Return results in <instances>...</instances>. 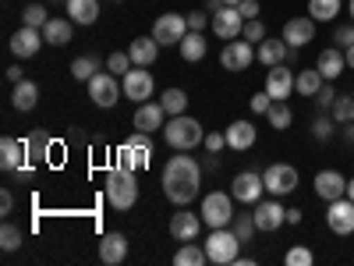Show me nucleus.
<instances>
[{
    "label": "nucleus",
    "mask_w": 354,
    "mask_h": 266,
    "mask_svg": "<svg viewBox=\"0 0 354 266\" xmlns=\"http://www.w3.org/2000/svg\"><path fill=\"white\" fill-rule=\"evenodd\" d=\"M230 231L238 234L241 242H252V238H255V231H259V224H255V217H252L248 210H241V213H234V220H230Z\"/></svg>",
    "instance_id": "37"
},
{
    "label": "nucleus",
    "mask_w": 354,
    "mask_h": 266,
    "mask_svg": "<svg viewBox=\"0 0 354 266\" xmlns=\"http://www.w3.org/2000/svg\"><path fill=\"white\" fill-rule=\"evenodd\" d=\"M71 36H75V21H71V18H50V21L43 25V39H46L50 46H68Z\"/></svg>",
    "instance_id": "26"
},
{
    "label": "nucleus",
    "mask_w": 354,
    "mask_h": 266,
    "mask_svg": "<svg viewBox=\"0 0 354 266\" xmlns=\"http://www.w3.org/2000/svg\"><path fill=\"white\" fill-rule=\"evenodd\" d=\"M21 160H25V142H18V139H11V135L0 139V170L11 174V170L21 167Z\"/></svg>",
    "instance_id": "27"
},
{
    "label": "nucleus",
    "mask_w": 354,
    "mask_h": 266,
    "mask_svg": "<svg viewBox=\"0 0 354 266\" xmlns=\"http://www.w3.org/2000/svg\"><path fill=\"white\" fill-rule=\"evenodd\" d=\"M163 142L170 145V150H177V153H192L195 145L205 142V132H202V125L195 121V117L177 114V117H170V121L163 125Z\"/></svg>",
    "instance_id": "2"
},
{
    "label": "nucleus",
    "mask_w": 354,
    "mask_h": 266,
    "mask_svg": "<svg viewBox=\"0 0 354 266\" xmlns=\"http://www.w3.org/2000/svg\"><path fill=\"white\" fill-rule=\"evenodd\" d=\"M61 4H68V0H61Z\"/></svg>",
    "instance_id": "60"
},
{
    "label": "nucleus",
    "mask_w": 354,
    "mask_h": 266,
    "mask_svg": "<svg viewBox=\"0 0 354 266\" xmlns=\"http://www.w3.org/2000/svg\"><path fill=\"white\" fill-rule=\"evenodd\" d=\"M8 78H11V82H21L25 75H21V68H8Z\"/></svg>",
    "instance_id": "55"
},
{
    "label": "nucleus",
    "mask_w": 354,
    "mask_h": 266,
    "mask_svg": "<svg viewBox=\"0 0 354 266\" xmlns=\"http://www.w3.org/2000/svg\"><path fill=\"white\" fill-rule=\"evenodd\" d=\"M340 0H308V15L315 18V21H333L337 15H340Z\"/></svg>",
    "instance_id": "38"
},
{
    "label": "nucleus",
    "mask_w": 354,
    "mask_h": 266,
    "mask_svg": "<svg viewBox=\"0 0 354 266\" xmlns=\"http://www.w3.org/2000/svg\"><path fill=\"white\" fill-rule=\"evenodd\" d=\"M223 4H227V8H238V4H241V0H223Z\"/></svg>",
    "instance_id": "58"
},
{
    "label": "nucleus",
    "mask_w": 354,
    "mask_h": 266,
    "mask_svg": "<svg viewBox=\"0 0 354 266\" xmlns=\"http://www.w3.org/2000/svg\"><path fill=\"white\" fill-rule=\"evenodd\" d=\"M128 53H131L135 68H149V64H156V57H160V43L153 36H138V39H131Z\"/></svg>",
    "instance_id": "23"
},
{
    "label": "nucleus",
    "mask_w": 354,
    "mask_h": 266,
    "mask_svg": "<svg viewBox=\"0 0 354 266\" xmlns=\"http://www.w3.org/2000/svg\"><path fill=\"white\" fill-rule=\"evenodd\" d=\"M266 192V181H262V174L259 170H241L238 177H234V185H230V195L245 202V206H255Z\"/></svg>",
    "instance_id": "10"
},
{
    "label": "nucleus",
    "mask_w": 354,
    "mask_h": 266,
    "mask_svg": "<svg viewBox=\"0 0 354 266\" xmlns=\"http://www.w3.org/2000/svg\"><path fill=\"white\" fill-rule=\"evenodd\" d=\"M205 150H209V153H220L223 150V145H227V132H209V135H205Z\"/></svg>",
    "instance_id": "50"
},
{
    "label": "nucleus",
    "mask_w": 354,
    "mask_h": 266,
    "mask_svg": "<svg viewBox=\"0 0 354 266\" xmlns=\"http://www.w3.org/2000/svg\"><path fill=\"white\" fill-rule=\"evenodd\" d=\"M163 117H167V110H163V103H149V100H145V103H138V110H135V128L138 132H160L163 128Z\"/></svg>",
    "instance_id": "20"
},
{
    "label": "nucleus",
    "mask_w": 354,
    "mask_h": 266,
    "mask_svg": "<svg viewBox=\"0 0 354 266\" xmlns=\"http://www.w3.org/2000/svg\"><path fill=\"white\" fill-rule=\"evenodd\" d=\"M202 213H192V210H177L170 217V234L177 242H195L198 238V227H202Z\"/></svg>",
    "instance_id": "17"
},
{
    "label": "nucleus",
    "mask_w": 354,
    "mask_h": 266,
    "mask_svg": "<svg viewBox=\"0 0 354 266\" xmlns=\"http://www.w3.org/2000/svg\"><path fill=\"white\" fill-rule=\"evenodd\" d=\"M43 43H46V39H43V28L21 25L18 33L11 36V53H15V57H21V61H25V57H36Z\"/></svg>",
    "instance_id": "14"
},
{
    "label": "nucleus",
    "mask_w": 354,
    "mask_h": 266,
    "mask_svg": "<svg viewBox=\"0 0 354 266\" xmlns=\"http://www.w3.org/2000/svg\"><path fill=\"white\" fill-rule=\"evenodd\" d=\"M209 256H205V245L198 249L195 242H181V249L174 252V266H205Z\"/></svg>",
    "instance_id": "32"
},
{
    "label": "nucleus",
    "mask_w": 354,
    "mask_h": 266,
    "mask_svg": "<svg viewBox=\"0 0 354 266\" xmlns=\"http://www.w3.org/2000/svg\"><path fill=\"white\" fill-rule=\"evenodd\" d=\"M36 103H39V85H36V82H28V78L15 82V93H11V107H15V110H32Z\"/></svg>",
    "instance_id": "30"
},
{
    "label": "nucleus",
    "mask_w": 354,
    "mask_h": 266,
    "mask_svg": "<svg viewBox=\"0 0 354 266\" xmlns=\"http://www.w3.org/2000/svg\"><path fill=\"white\" fill-rule=\"evenodd\" d=\"M287 224H301V210H294V206H290V210H287Z\"/></svg>",
    "instance_id": "54"
},
{
    "label": "nucleus",
    "mask_w": 354,
    "mask_h": 266,
    "mask_svg": "<svg viewBox=\"0 0 354 266\" xmlns=\"http://www.w3.org/2000/svg\"><path fill=\"white\" fill-rule=\"evenodd\" d=\"M266 121H270L277 132H287L294 125V110L287 107V100H273V107L266 110Z\"/></svg>",
    "instance_id": "33"
},
{
    "label": "nucleus",
    "mask_w": 354,
    "mask_h": 266,
    "mask_svg": "<svg viewBox=\"0 0 354 266\" xmlns=\"http://www.w3.org/2000/svg\"><path fill=\"white\" fill-rule=\"evenodd\" d=\"M234 195H227V192H209L202 199V220L209 224V227H230V220H234Z\"/></svg>",
    "instance_id": "5"
},
{
    "label": "nucleus",
    "mask_w": 354,
    "mask_h": 266,
    "mask_svg": "<svg viewBox=\"0 0 354 266\" xmlns=\"http://www.w3.org/2000/svg\"><path fill=\"white\" fill-rule=\"evenodd\" d=\"M96 71H100V57L96 53H82V57H75V61H71V75L78 82H88Z\"/></svg>",
    "instance_id": "35"
},
{
    "label": "nucleus",
    "mask_w": 354,
    "mask_h": 266,
    "mask_svg": "<svg viewBox=\"0 0 354 266\" xmlns=\"http://www.w3.org/2000/svg\"><path fill=\"white\" fill-rule=\"evenodd\" d=\"M252 61H255V50H252L248 39H230V43L220 50V64H223L227 71H245Z\"/></svg>",
    "instance_id": "12"
},
{
    "label": "nucleus",
    "mask_w": 354,
    "mask_h": 266,
    "mask_svg": "<svg viewBox=\"0 0 354 266\" xmlns=\"http://www.w3.org/2000/svg\"><path fill=\"white\" fill-rule=\"evenodd\" d=\"M100 259H103L106 266L124 263V259H128V238H124V234H117V231L103 234V238H100Z\"/></svg>",
    "instance_id": "21"
},
{
    "label": "nucleus",
    "mask_w": 354,
    "mask_h": 266,
    "mask_svg": "<svg viewBox=\"0 0 354 266\" xmlns=\"http://www.w3.org/2000/svg\"><path fill=\"white\" fill-rule=\"evenodd\" d=\"M21 227H15V224H4L0 227V245H4V252H15V249H21Z\"/></svg>",
    "instance_id": "43"
},
{
    "label": "nucleus",
    "mask_w": 354,
    "mask_h": 266,
    "mask_svg": "<svg viewBox=\"0 0 354 266\" xmlns=\"http://www.w3.org/2000/svg\"><path fill=\"white\" fill-rule=\"evenodd\" d=\"M326 224L333 234H340V238H347V234H354V202L347 195L333 199L330 210H326Z\"/></svg>",
    "instance_id": "11"
},
{
    "label": "nucleus",
    "mask_w": 354,
    "mask_h": 266,
    "mask_svg": "<svg viewBox=\"0 0 354 266\" xmlns=\"http://www.w3.org/2000/svg\"><path fill=\"white\" fill-rule=\"evenodd\" d=\"M333 46H340V50L354 46V21H351V25H340V28H337V33H333Z\"/></svg>",
    "instance_id": "48"
},
{
    "label": "nucleus",
    "mask_w": 354,
    "mask_h": 266,
    "mask_svg": "<svg viewBox=\"0 0 354 266\" xmlns=\"http://www.w3.org/2000/svg\"><path fill=\"white\" fill-rule=\"evenodd\" d=\"M167 117H177V114H185L188 110V96H185V89H163V96H160Z\"/></svg>",
    "instance_id": "36"
},
{
    "label": "nucleus",
    "mask_w": 354,
    "mask_h": 266,
    "mask_svg": "<svg viewBox=\"0 0 354 266\" xmlns=\"http://www.w3.org/2000/svg\"><path fill=\"white\" fill-rule=\"evenodd\" d=\"M213 33L220 39H238L245 33V15L238 8H227L223 4L220 11H213Z\"/></svg>",
    "instance_id": "13"
},
{
    "label": "nucleus",
    "mask_w": 354,
    "mask_h": 266,
    "mask_svg": "<svg viewBox=\"0 0 354 266\" xmlns=\"http://www.w3.org/2000/svg\"><path fill=\"white\" fill-rule=\"evenodd\" d=\"M106 202L113 210H131L138 202V181H135V170H124V167H113L106 170Z\"/></svg>",
    "instance_id": "3"
},
{
    "label": "nucleus",
    "mask_w": 354,
    "mask_h": 266,
    "mask_svg": "<svg viewBox=\"0 0 354 266\" xmlns=\"http://www.w3.org/2000/svg\"><path fill=\"white\" fill-rule=\"evenodd\" d=\"M344 57H347V68H354V46H347V50H344Z\"/></svg>",
    "instance_id": "56"
},
{
    "label": "nucleus",
    "mask_w": 354,
    "mask_h": 266,
    "mask_svg": "<svg viewBox=\"0 0 354 266\" xmlns=\"http://www.w3.org/2000/svg\"><path fill=\"white\" fill-rule=\"evenodd\" d=\"M248 43H262L266 39V25L259 21V18H252V21H245V33H241Z\"/></svg>",
    "instance_id": "47"
},
{
    "label": "nucleus",
    "mask_w": 354,
    "mask_h": 266,
    "mask_svg": "<svg viewBox=\"0 0 354 266\" xmlns=\"http://www.w3.org/2000/svg\"><path fill=\"white\" fill-rule=\"evenodd\" d=\"M347 199L354 202V177H347Z\"/></svg>",
    "instance_id": "57"
},
{
    "label": "nucleus",
    "mask_w": 354,
    "mask_h": 266,
    "mask_svg": "<svg viewBox=\"0 0 354 266\" xmlns=\"http://www.w3.org/2000/svg\"><path fill=\"white\" fill-rule=\"evenodd\" d=\"M315 195L326 199V202L347 195V177H344L340 170H319V174H315Z\"/></svg>",
    "instance_id": "18"
},
{
    "label": "nucleus",
    "mask_w": 354,
    "mask_h": 266,
    "mask_svg": "<svg viewBox=\"0 0 354 266\" xmlns=\"http://www.w3.org/2000/svg\"><path fill=\"white\" fill-rule=\"evenodd\" d=\"M149 153L153 150H142V145H135V142H124L121 150H117V167L142 170V167H149Z\"/></svg>",
    "instance_id": "28"
},
{
    "label": "nucleus",
    "mask_w": 354,
    "mask_h": 266,
    "mask_svg": "<svg viewBox=\"0 0 354 266\" xmlns=\"http://www.w3.org/2000/svg\"><path fill=\"white\" fill-rule=\"evenodd\" d=\"M121 93L124 89L117 85V75H110V71H96L93 78H88V96H93V103L103 107V110H110L117 100H121Z\"/></svg>",
    "instance_id": "6"
},
{
    "label": "nucleus",
    "mask_w": 354,
    "mask_h": 266,
    "mask_svg": "<svg viewBox=\"0 0 354 266\" xmlns=\"http://www.w3.org/2000/svg\"><path fill=\"white\" fill-rule=\"evenodd\" d=\"M347 11H351V21H354V0H351V8H347Z\"/></svg>",
    "instance_id": "59"
},
{
    "label": "nucleus",
    "mask_w": 354,
    "mask_h": 266,
    "mask_svg": "<svg viewBox=\"0 0 354 266\" xmlns=\"http://www.w3.org/2000/svg\"><path fill=\"white\" fill-rule=\"evenodd\" d=\"M330 114H333V121H337V125H351V121H354V96H351V93L337 96Z\"/></svg>",
    "instance_id": "40"
},
{
    "label": "nucleus",
    "mask_w": 354,
    "mask_h": 266,
    "mask_svg": "<svg viewBox=\"0 0 354 266\" xmlns=\"http://www.w3.org/2000/svg\"><path fill=\"white\" fill-rule=\"evenodd\" d=\"M131 68H135V64H131V53H121V50H117V53H110V57H106V71H110V75H117V78H124Z\"/></svg>",
    "instance_id": "41"
},
{
    "label": "nucleus",
    "mask_w": 354,
    "mask_h": 266,
    "mask_svg": "<svg viewBox=\"0 0 354 266\" xmlns=\"http://www.w3.org/2000/svg\"><path fill=\"white\" fill-rule=\"evenodd\" d=\"M205 25H213V18L205 15V11H192V15H188V28H192V33H202Z\"/></svg>",
    "instance_id": "51"
},
{
    "label": "nucleus",
    "mask_w": 354,
    "mask_h": 266,
    "mask_svg": "<svg viewBox=\"0 0 354 266\" xmlns=\"http://www.w3.org/2000/svg\"><path fill=\"white\" fill-rule=\"evenodd\" d=\"M46 142H50L46 132H32V135L25 139V157L32 160V163H43L46 160Z\"/></svg>",
    "instance_id": "39"
},
{
    "label": "nucleus",
    "mask_w": 354,
    "mask_h": 266,
    "mask_svg": "<svg viewBox=\"0 0 354 266\" xmlns=\"http://www.w3.org/2000/svg\"><path fill=\"white\" fill-rule=\"evenodd\" d=\"M255 139H259V132H255L252 121H230V128H227V145H230V150L248 153L255 145Z\"/></svg>",
    "instance_id": "22"
},
{
    "label": "nucleus",
    "mask_w": 354,
    "mask_h": 266,
    "mask_svg": "<svg viewBox=\"0 0 354 266\" xmlns=\"http://www.w3.org/2000/svg\"><path fill=\"white\" fill-rule=\"evenodd\" d=\"M322 71L319 68H301L298 75H294V93H301V96H315L319 89H322Z\"/></svg>",
    "instance_id": "31"
},
{
    "label": "nucleus",
    "mask_w": 354,
    "mask_h": 266,
    "mask_svg": "<svg viewBox=\"0 0 354 266\" xmlns=\"http://www.w3.org/2000/svg\"><path fill=\"white\" fill-rule=\"evenodd\" d=\"M266 93H270L273 100H287L294 93V71L287 64H277L266 71Z\"/></svg>",
    "instance_id": "19"
},
{
    "label": "nucleus",
    "mask_w": 354,
    "mask_h": 266,
    "mask_svg": "<svg viewBox=\"0 0 354 266\" xmlns=\"http://www.w3.org/2000/svg\"><path fill=\"white\" fill-rule=\"evenodd\" d=\"M270 107H273V96L266 93V89L252 96V114H262V117H266V110H270Z\"/></svg>",
    "instance_id": "49"
},
{
    "label": "nucleus",
    "mask_w": 354,
    "mask_h": 266,
    "mask_svg": "<svg viewBox=\"0 0 354 266\" xmlns=\"http://www.w3.org/2000/svg\"><path fill=\"white\" fill-rule=\"evenodd\" d=\"M287 266H312V249H305V245H294V249H287Z\"/></svg>",
    "instance_id": "45"
},
{
    "label": "nucleus",
    "mask_w": 354,
    "mask_h": 266,
    "mask_svg": "<svg viewBox=\"0 0 354 266\" xmlns=\"http://www.w3.org/2000/svg\"><path fill=\"white\" fill-rule=\"evenodd\" d=\"M238 11L245 15V21H252V18H259L262 4H259V0H241V4H238Z\"/></svg>",
    "instance_id": "52"
},
{
    "label": "nucleus",
    "mask_w": 354,
    "mask_h": 266,
    "mask_svg": "<svg viewBox=\"0 0 354 266\" xmlns=\"http://www.w3.org/2000/svg\"><path fill=\"white\" fill-rule=\"evenodd\" d=\"M283 39H287V46H308L312 39H315V18L308 15V18H287V25H283V33H280Z\"/></svg>",
    "instance_id": "16"
},
{
    "label": "nucleus",
    "mask_w": 354,
    "mask_h": 266,
    "mask_svg": "<svg viewBox=\"0 0 354 266\" xmlns=\"http://www.w3.org/2000/svg\"><path fill=\"white\" fill-rule=\"evenodd\" d=\"M333 100H337L333 82H322V89L315 93V107H319V110H333Z\"/></svg>",
    "instance_id": "46"
},
{
    "label": "nucleus",
    "mask_w": 354,
    "mask_h": 266,
    "mask_svg": "<svg viewBox=\"0 0 354 266\" xmlns=\"http://www.w3.org/2000/svg\"><path fill=\"white\" fill-rule=\"evenodd\" d=\"M46 21H50V15H46L43 4H28L25 15H21V25H32V28H43Z\"/></svg>",
    "instance_id": "44"
},
{
    "label": "nucleus",
    "mask_w": 354,
    "mask_h": 266,
    "mask_svg": "<svg viewBox=\"0 0 354 266\" xmlns=\"http://www.w3.org/2000/svg\"><path fill=\"white\" fill-rule=\"evenodd\" d=\"M241 245H245V242H241L230 227H213V234L205 238V256H209V263L223 266V263H234V259H238Z\"/></svg>",
    "instance_id": "4"
},
{
    "label": "nucleus",
    "mask_w": 354,
    "mask_h": 266,
    "mask_svg": "<svg viewBox=\"0 0 354 266\" xmlns=\"http://www.w3.org/2000/svg\"><path fill=\"white\" fill-rule=\"evenodd\" d=\"M124 96L128 100H135V103H145L153 96V75H149V68H131L128 75H124Z\"/></svg>",
    "instance_id": "15"
},
{
    "label": "nucleus",
    "mask_w": 354,
    "mask_h": 266,
    "mask_svg": "<svg viewBox=\"0 0 354 266\" xmlns=\"http://www.w3.org/2000/svg\"><path fill=\"white\" fill-rule=\"evenodd\" d=\"M163 195L174 202V206H188L198 188H202V163L188 153H174L163 167Z\"/></svg>",
    "instance_id": "1"
},
{
    "label": "nucleus",
    "mask_w": 354,
    "mask_h": 266,
    "mask_svg": "<svg viewBox=\"0 0 354 266\" xmlns=\"http://www.w3.org/2000/svg\"><path fill=\"white\" fill-rule=\"evenodd\" d=\"M333 125H337V121H333V114H330V110H319L315 125H312V135H315L319 142H326V139L333 135Z\"/></svg>",
    "instance_id": "42"
},
{
    "label": "nucleus",
    "mask_w": 354,
    "mask_h": 266,
    "mask_svg": "<svg viewBox=\"0 0 354 266\" xmlns=\"http://www.w3.org/2000/svg\"><path fill=\"white\" fill-rule=\"evenodd\" d=\"M64 11L75 25H93L100 18V0H68Z\"/></svg>",
    "instance_id": "29"
},
{
    "label": "nucleus",
    "mask_w": 354,
    "mask_h": 266,
    "mask_svg": "<svg viewBox=\"0 0 354 266\" xmlns=\"http://www.w3.org/2000/svg\"><path fill=\"white\" fill-rule=\"evenodd\" d=\"M185 36H188V15H163L153 25V39L160 46H177Z\"/></svg>",
    "instance_id": "9"
},
{
    "label": "nucleus",
    "mask_w": 354,
    "mask_h": 266,
    "mask_svg": "<svg viewBox=\"0 0 354 266\" xmlns=\"http://www.w3.org/2000/svg\"><path fill=\"white\" fill-rule=\"evenodd\" d=\"M287 53H290V46H287V39L280 36V39H262L259 43V50H255V57L266 64V68H277V64H287Z\"/></svg>",
    "instance_id": "25"
},
{
    "label": "nucleus",
    "mask_w": 354,
    "mask_h": 266,
    "mask_svg": "<svg viewBox=\"0 0 354 266\" xmlns=\"http://www.w3.org/2000/svg\"><path fill=\"white\" fill-rule=\"evenodd\" d=\"M252 217H255L259 231L273 234V231H280V227L287 224V206H280V195H273V199H259V202H255V210H252Z\"/></svg>",
    "instance_id": "7"
},
{
    "label": "nucleus",
    "mask_w": 354,
    "mask_h": 266,
    "mask_svg": "<svg viewBox=\"0 0 354 266\" xmlns=\"http://www.w3.org/2000/svg\"><path fill=\"white\" fill-rule=\"evenodd\" d=\"M11 210H15V195H11V192L4 188V192H0V213H4V217H8Z\"/></svg>",
    "instance_id": "53"
},
{
    "label": "nucleus",
    "mask_w": 354,
    "mask_h": 266,
    "mask_svg": "<svg viewBox=\"0 0 354 266\" xmlns=\"http://www.w3.org/2000/svg\"><path fill=\"white\" fill-rule=\"evenodd\" d=\"M177 46H181V57H185L188 64H195V61H202V57H205V39H202V33H192V28H188V36L177 43Z\"/></svg>",
    "instance_id": "34"
},
{
    "label": "nucleus",
    "mask_w": 354,
    "mask_h": 266,
    "mask_svg": "<svg viewBox=\"0 0 354 266\" xmlns=\"http://www.w3.org/2000/svg\"><path fill=\"white\" fill-rule=\"evenodd\" d=\"M315 68L322 71V78H326V82H337V78L344 75V68H347V57H344L340 46H330V50H322V53H319Z\"/></svg>",
    "instance_id": "24"
},
{
    "label": "nucleus",
    "mask_w": 354,
    "mask_h": 266,
    "mask_svg": "<svg viewBox=\"0 0 354 266\" xmlns=\"http://www.w3.org/2000/svg\"><path fill=\"white\" fill-rule=\"evenodd\" d=\"M262 181H266V192L270 195H290L298 188V167L290 163H273L262 170Z\"/></svg>",
    "instance_id": "8"
}]
</instances>
